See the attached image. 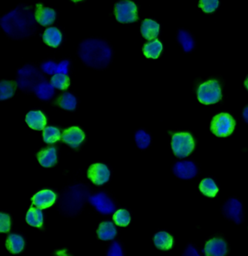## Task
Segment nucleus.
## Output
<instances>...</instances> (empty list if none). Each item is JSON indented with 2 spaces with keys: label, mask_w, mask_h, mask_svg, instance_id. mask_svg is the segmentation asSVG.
<instances>
[{
  "label": "nucleus",
  "mask_w": 248,
  "mask_h": 256,
  "mask_svg": "<svg viewBox=\"0 0 248 256\" xmlns=\"http://www.w3.org/2000/svg\"><path fill=\"white\" fill-rule=\"evenodd\" d=\"M35 92L39 99L43 101H48L53 97L55 94V88L51 83L41 82L35 87Z\"/></svg>",
  "instance_id": "412c9836"
},
{
  "label": "nucleus",
  "mask_w": 248,
  "mask_h": 256,
  "mask_svg": "<svg viewBox=\"0 0 248 256\" xmlns=\"http://www.w3.org/2000/svg\"><path fill=\"white\" fill-rule=\"evenodd\" d=\"M172 150L178 157L188 156L195 149V141L188 133H176L172 138Z\"/></svg>",
  "instance_id": "20e7f679"
},
{
  "label": "nucleus",
  "mask_w": 248,
  "mask_h": 256,
  "mask_svg": "<svg viewBox=\"0 0 248 256\" xmlns=\"http://www.w3.org/2000/svg\"><path fill=\"white\" fill-rule=\"evenodd\" d=\"M57 66L58 65L53 61H48L42 65V69L46 74L54 75L57 73Z\"/></svg>",
  "instance_id": "c9c22d12"
},
{
  "label": "nucleus",
  "mask_w": 248,
  "mask_h": 256,
  "mask_svg": "<svg viewBox=\"0 0 248 256\" xmlns=\"http://www.w3.org/2000/svg\"><path fill=\"white\" fill-rule=\"evenodd\" d=\"M73 1H74V2H77V1H82V0H72Z\"/></svg>",
  "instance_id": "79ce46f5"
},
{
  "label": "nucleus",
  "mask_w": 248,
  "mask_h": 256,
  "mask_svg": "<svg viewBox=\"0 0 248 256\" xmlns=\"http://www.w3.org/2000/svg\"><path fill=\"white\" fill-rule=\"evenodd\" d=\"M185 255L192 256H198L199 254L197 252L196 249L193 248V247L189 246L186 251Z\"/></svg>",
  "instance_id": "58836bf2"
},
{
  "label": "nucleus",
  "mask_w": 248,
  "mask_h": 256,
  "mask_svg": "<svg viewBox=\"0 0 248 256\" xmlns=\"http://www.w3.org/2000/svg\"><path fill=\"white\" fill-rule=\"evenodd\" d=\"M35 15L30 8L19 6L1 18L3 30L15 39L24 38L32 35L36 29Z\"/></svg>",
  "instance_id": "f257e3e1"
},
{
  "label": "nucleus",
  "mask_w": 248,
  "mask_h": 256,
  "mask_svg": "<svg viewBox=\"0 0 248 256\" xmlns=\"http://www.w3.org/2000/svg\"><path fill=\"white\" fill-rule=\"evenodd\" d=\"M90 203L97 211L104 215L113 213L115 211V205L111 199L104 193L95 195L90 198Z\"/></svg>",
  "instance_id": "1a4fd4ad"
},
{
  "label": "nucleus",
  "mask_w": 248,
  "mask_h": 256,
  "mask_svg": "<svg viewBox=\"0 0 248 256\" xmlns=\"http://www.w3.org/2000/svg\"><path fill=\"white\" fill-rule=\"evenodd\" d=\"M199 190L208 198H215L218 192V188L211 178H204L199 184Z\"/></svg>",
  "instance_id": "a878e982"
},
{
  "label": "nucleus",
  "mask_w": 248,
  "mask_h": 256,
  "mask_svg": "<svg viewBox=\"0 0 248 256\" xmlns=\"http://www.w3.org/2000/svg\"><path fill=\"white\" fill-rule=\"evenodd\" d=\"M162 51V43L158 40H154L147 43L144 48V53L147 58H157Z\"/></svg>",
  "instance_id": "393cba45"
},
{
  "label": "nucleus",
  "mask_w": 248,
  "mask_h": 256,
  "mask_svg": "<svg viewBox=\"0 0 248 256\" xmlns=\"http://www.w3.org/2000/svg\"><path fill=\"white\" fill-rule=\"evenodd\" d=\"M115 16L120 23H133L137 21V7L130 0H122L115 5Z\"/></svg>",
  "instance_id": "423d86ee"
},
{
  "label": "nucleus",
  "mask_w": 248,
  "mask_h": 256,
  "mask_svg": "<svg viewBox=\"0 0 248 256\" xmlns=\"http://www.w3.org/2000/svg\"><path fill=\"white\" fill-rule=\"evenodd\" d=\"M60 137V132L58 128L55 127L49 126L43 130V139L48 144H53L56 141H59Z\"/></svg>",
  "instance_id": "c85d7f7f"
},
{
  "label": "nucleus",
  "mask_w": 248,
  "mask_h": 256,
  "mask_svg": "<svg viewBox=\"0 0 248 256\" xmlns=\"http://www.w3.org/2000/svg\"><path fill=\"white\" fill-rule=\"evenodd\" d=\"M79 55L85 64L94 69L106 67L111 58V48L102 40H85L81 43Z\"/></svg>",
  "instance_id": "f03ea898"
},
{
  "label": "nucleus",
  "mask_w": 248,
  "mask_h": 256,
  "mask_svg": "<svg viewBox=\"0 0 248 256\" xmlns=\"http://www.w3.org/2000/svg\"><path fill=\"white\" fill-rule=\"evenodd\" d=\"M69 62L68 60H63L57 66V73L67 74L69 71Z\"/></svg>",
  "instance_id": "4c0bfd02"
},
{
  "label": "nucleus",
  "mask_w": 248,
  "mask_h": 256,
  "mask_svg": "<svg viewBox=\"0 0 248 256\" xmlns=\"http://www.w3.org/2000/svg\"><path fill=\"white\" fill-rule=\"evenodd\" d=\"M26 222L33 227L40 228L43 224V214L41 209L31 207L26 214Z\"/></svg>",
  "instance_id": "b1692460"
},
{
  "label": "nucleus",
  "mask_w": 248,
  "mask_h": 256,
  "mask_svg": "<svg viewBox=\"0 0 248 256\" xmlns=\"http://www.w3.org/2000/svg\"><path fill=\"white\" fill-rule=\"evenodd\" d=\"M24 238L18 234H10L6 241V248L13 254L21 253L24 250Z\"/></svg>",
  "instance_id": "4be33fe9"
},
{
  "label": "nucleus",
  "mask_w": 248,
  "mask_h": 256,
  "mask_svg": "<svg viewBox=\"0 0 248 256\" xmlns=\"http://www.w3.org/2000/svg\"><path fill=\"white\" fill-rule=\"evenodd\" d=\"M43 40L48 46L57 48L61 43L62 35L57 28L50 27L45 31Z\"/></svg>",
  "instance_id": "aec40b11"
},
{
  "label": "nucleus",
  "mask_w": 248,
  "mask_h": 256,
  "mask_svg": "<svg viewBox=\"0 0 248 256\" xmlns=\"http://www.w3.org/2000/svg\"><path fill=\"white\" fill-rule=\"evenodd\" d=\"M219 5L218 0H200L199 7L202 9L203 11L210 13L216 10Z\"/></svg>",
  "instance_id": "72a5a7b5"
},
{
  "label": "nucleus",
  "mask_w": 248,
  "mask_h": 256,
  "mask_svg": "<svg viewBox=\"0 0 248 256\" xmlns=\"http://www.w3.org/2000/svg\"><path fill=\"white\" fill-rule=\"evenodd\" d=\"M111 175V172L106 164L96 163L90 167L88 172L89 179L98 186L103 185L108 182Z\"/></svg>",
  "instance_id": "6e6552de"
},
{
  "label": "nucleus",
  "mask_w": 248,
  "mask_h": 256,
  "mask_svg": "<svg viewBox=\"0 0 248 256\" xmlns=\"http://www.w3.org/2000/svg\"><path fill=\"white\" fill-rule=\"evenodd\" d=\"M35 15L37 22L42 26H50L55 21L56 12L49 7H45L42 4H37Z\"/></svg>",
  "instance_id": "4468645a"
},
{
  "label": "nucleus",
  "mask_w": 248,
  "mask_h": 256,
  "mask_svg": "<svg viewBox=\"0 0 248 256\" xmlns=\"http://www.w3.org/2000/svg\"><path fill=\"white\" fill-rule=\"evenodd\" d=\"M235 122L230 114L221 113L213 117L211 122V131L218 137H227L233 133Z\"/></svg>",
  "instance_id": "39448f33"
},
{
  "label": "nucleus",
  "mask_w": 248,
  "mask_h": 256,
  "mask_svg": "<svg viewBox=\"0 0 248 256\" xmlns=\"http://www.w3.org/2000/svg\"><path fill=\"white\" fill-rule=\"evenodd\" d=\"M108 256H122L123 253H122V249L120 245H119L117 242H114L112 245L110 247L108 252Z\"/></svg>",
  "instance_id": "e433bc0d"
},
{
  "label": "nucleus",
  "mask_w": 248,
  "mask_h": 256,
  "mask_svg": "<svg viewBox=\"0 0 248 256\" xmlns=\"http://www.w3.org/2000/svg\"><path fill=\"white\" fill-rule=\"evenodd\" d=\"M224 214L226 218L236 223H240L243 218V206L236 199H230L225 203Z\"/></svg>",
  "instance_id": "9d476101"
},
{
  "label": "nucleus",
  "mask_w": 248,
  "mask_h": 256,
  "mask_svg": "<svg viewBox=\"0 0 248 256\" xmlns=\"http://www.w3.org/2000/svg\"><path fill=\"white\" fill-rule=\"evenodd\" d=\"M56 200V195L50 190H43L37 192L32 198V203L40 209L51 207Z\"/></svg>",
  "instance_id": "ddd939ff"
},
{
  "label": "nucleus",
  "mask_w": 248,
  "mask_h": 256,
  "mask_svg": "<svg viewBox=\"0 0 248 256\" xmlns=\"http://www.w3.org/2000/svg\"><path fill=\"white\" fill-rule=\"evenodd\" d=\"M135 140H136L138 147L141 150L148 148L151 143V137L144 130H139L136 132V135H135Z\"/></svg>",
  "instance_id": "2f4dec72"
},
{
  "label": "nucleus",
  "mask_w": 248,
  "mask_h": 256,
  "mask_svg": "<svg viewBox=\"0 0 248 256\" xmlns=\"http://www.w3.org/2000/svg\"><path fill=\"white\" fill-rule=\"evenodd\" d=\"M99 239L103 241L112 240L117 235V229L114 223L111 221H105L100 223L98 229Z\"/></svg>",
  "instance_id": "6ab92c4d"
},
{
  "label": "nucleus",
  "mask_w": 248,
  "mask_h": 256,
  "mask_svg": "<svg viewBox=\"0 0 248 256\" xmlns=\"http://www.w3.org/2000/svg\"><path fill=\"white\" fill-rule=\"evenodd\" d=\"M18 85L22 90L35 89L43 79L41 74L32 66H25L18 71Z\"/></svg>",
  "instance_id": "0eeeda50"
},
{
  "label": "nucleus",
  "mask_w": 248,
  "mask_h": 256,
  "mask_svg": "<svg viewBox=\"0 0 248 256\" xmlns=\"http://www.w3.org/2000/svg\"><path fill=\"white\" fill-rule=\"evenodd\" d=\"M10 229V218L7 214L0 213V232L6 233Z\"/></svg>",
  "instance_id": "f704fd0d"
},
{
  "label": "nucleus",
  "mask_w": 248,
  "mask_h": 256,
  "mask_svg": "<svg viewBox=\"0 0 248 256\" xmlns=\"http://www.w3.org/2000/svg\"><path fill=\"white\" fill-rule=\"evenodd\" d=\"M204 251L206 256H224L227 253V245L221 239H213L206 243Z\"/></svg>",
  "instance_id": "2eb2a0df"
},
{
  "label": "nucleus",
  "mask_w": 248,
  "mask_h": 256,
  "mask_svg": "<svg viewBox=\"0 0 248 256\" xmlns=\"http://www.w3.org/2000/svg\"><path fill=\"white\" fill-rule=\"evenodd\" d=\"M141 31L147 40H154L159 35V25L153 20L146 19L143 21Z\"/></svg>",
  "instance_id": "a211bd4d"
},
{
  "label": "nucleus",
  "mask_w": 248,
  "mask_h": 256,
  "mask_svg": "<svg viewBox=\"0 0 248 256\" xmlns=\"http://www.w3.org/2000/svg\"><path fill=\"white\" fill-rule=\"evenodd\" d=\"M178 41L181 43L186 52H189L194 48V40L192 36L185 31H180L178 34Z\"/></svg>",
  "instance_id": "473e14b6"
},
{
  "label": "nucleus",
  "mask_w": 248,
  "mask_h": 256,
  "mask_svg": "<svg viewBox=\"0 0 248 256\" xmlns=\"http://www.w3.org/2000/svg\"><path fill=\"white\" fill-rule=\"evenodd\" d=\"M85 137V133L78 127H71L64 130L62 135L63 142L72 148H77L83 142Z\"/></svg>",
  "instance_id": "f8f14e48"
},
{
  "label": "nucleus",
  "mask_w": 248,
  "mask_h": 256,
  "mask_svg": "<svg viewBox=\"0 0 248 256\" xmlns=\"http://www.w3.org/2000/svg\"><path fill=\"white\" fill-rule=\"evenodd\" d=\"M58 104L63 109L73 111L77 107V102L75 96L69 93H65L60 96Z\"/></svg>",
  "instance_id": "bb28decb"
},
{
  "label": "nucleus",
  "mask_w": 248,
  "mask_h": 256,
  "mask_svg": "<svg viewBox=\"0 0 248 256\" xmlns=\"http://www.w3.org/2000/svg\"><path fill=\"white\" fill-rule=\"evenodd\" d=\"M39 162L44 167H50L57 162L56 150L54 147L46 149L39 152L37 154Z\"/></svg>",
  "instance_id": "f3484780"
},
{
  "label": "nucleus",
  "mask_w": 248,
  "mask_h": 256,
  "mask_svg": "<svg viewBox=\"0 0 248 256\" xmlns=\"http://www.w3.org/2000/svg\"><path fill=\"white\" fill-rule=\"evenodd\" d=\"M26 122L33 130H42L46 128L47 119L40 111H31L26 116Z\"/></svg>",
  "instance_id": "dca6fc26"
},
{
  "label": "nucleus",
  "mask_w": 248,
  "mask_h": 256,
  "mask_svg": "<svg viewBox=\"0 0 248 256\" xmlns=\"http://www.w3.org/2000/svg\"><path fill=\"white\" fill-rule=\"evenodd\" d=\"M243 117H244L246 122L248 123V106L245 108L244 112H243Z\"/></svg>",
  "instance_id": "ea45409f"
},
{
  "label": "nucleus",
  "mask_w": 248,
  "mask_h": 256,
  "mask_svg": "<svg viewBox=\"0 0 248 256\" xmlns=\"http://www.w3.org/2000/svg\"><path fill=\"white\" fill-rule=\"evenodd\" d=\"M198 100L203 104L218 103L221 99V91L219 84L215 80H210L201 84L198 89Z\"/></svg>",
  "instance_id": "7ed1b4c3"
},
{
  "label": "nucleus",
  "mask_w": 248,
  "mask_h": 256,
  "mask_svg": "<svg viewBox=\"0 0 248 256\" xmlns=\"http://www.w3.org/2000/svg\"><path fill=\"white\" fill-rule=\"evenodd\" d=\"M15 91V85L10 81H1L0 83V99L1 101L10 99L13 96Z\"/></svg>",
  "instance_id": "c756f323"
},
{
  "label": "nucleus",
  "mask_w": 248,
  "mask_h": 256,
  "mask_svg": "<svg viewBox=\"0 0 248 256\" xmlns=\"http://www.w3.org/2000/svg\"><path fill=\"white\" fill-rule=\"evenodd\" d=\"M154 243L158 249L168 251L173 247V239L168 233L161 232L155 234Z\"/></svg>",
  "instance_id": "5701e85b"
},
{
  "label": "nucleus",
  "mask_w": 248,
  "mask_h": 256,
  "mask_svg": "<svg viewBox=\"0 0 248 256\" xmlns=\"http://www.w3.org/2000/svg\"><path fill=\"white\" fill-rule=\"evenodd\" d=\"M173 173L181 179L189 180L195 178L198 174L196 165L190 161H183L176 163L173 167Z\"/></svg>",
  "instance_id": "9b49d317"
},
{
  "label": "nucleus",
  "mask_w": 248,
  "mask_h": 256,
  "mask_svg": "<svg viewBox=\"0 0 248 256\" xmlns=\"http://www.w3.org/2000/svg\"><path fill=\"white\" fill-rule=\"evenodd\" d=\"M51 84L56 89L63 91V90L67 89L69 88V85H70V80H69V78L66 74L56 73L51 78Z\"/></svg>",
  "instance_id": "cd10ccee"
},
{
  "label": "nucleus",
  "mask_w": 248,
  "mask_h": 256,
  "mask_svg": "<svg viewBox=\"0 0 248 256\" xmlns=\"http://www.w3.org/2000/svg\"><path fill=\"white\" fill-rule=\"evenodd\" d=\"M113 220L117 226H122V227L128 226L130 222L129 212L126 209H118L114 212Z\"/></svg>",
  "instance_id": "7c9ffc66"
},
{
  "label": "nucleus",
  "mask_w": 248,
  "mask_h": 256,
  "mask_svg": "<svg viewBox=\"0 0 248 256\" xmlns=\"http://www.w3.org/2000/svg\"><path fill=\"white\" fill-rule=\"evenodd\" d=\"M245 85H246V88L248 90V77L247 80H246V81L245 82Z\"/></svg>",
  "instance_id": "a19ab883"
}]
</instances>
